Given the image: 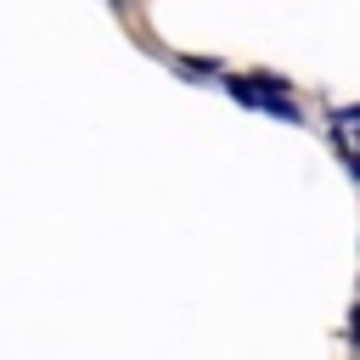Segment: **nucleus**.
Here are the masks:
<instances>
[{
    "label": "nucleus",
    "instance_id": "2",
    "mask_svg": "<svg viewBox=\"0 0 360 360\" xmlns=\"http://www.w3.org/2000/svg\"><path fill=\"white\" fill-rule=\"evenodd\" d=\"M349 338H354V343H360V309H354V321H349Z\"/></svg>",
    "mask_w": 360,
    "mask_h": 360
},
{
    "label": "nucleus",
    "instance_id": "1",
    "mask_svg": "<svg viewBox=\"0 0 360 360\" xmlns=\"http://www.w3.org/2000/svg\"><path fill=\"white\" fill-rule=\"evenodd\" d=\"M343 163H349V174L360 180V152H343Z\"/></svg>",
    "mask_w": 360,
    "mask_h": 360
}]
</instances>
